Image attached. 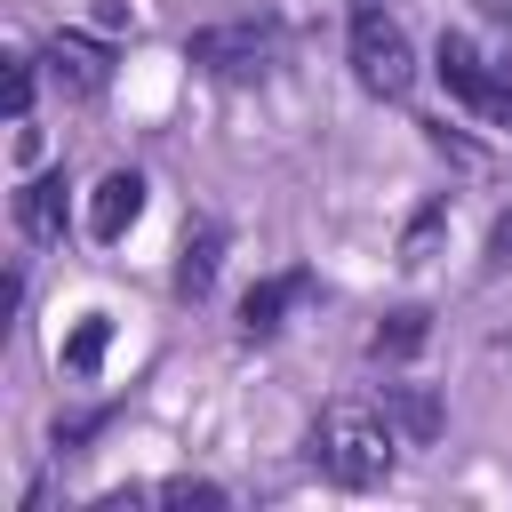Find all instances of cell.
Returning <instances> with one entry per match:
<instances>
[{
    "instance_id": "ac0fdd59",
    "label": "cell",
    "mask_w": 512,
    "mask_h": 512,
    "mask_svg": "<svg viewBox=\"0 0 512 512\" xmlns=\"http://www.w3.org/2000/svg\"><path fill=\"white\" fill-rule=\"evenodd\" d=\"M480 8H488V24H504V32H512V0H480Z\"/></svg>"
},
{
    "instance_id": "5bb4252c",
    "label": "cell",
    "mask_w": 512,
    "mask_h": 512,
    "mask_svg": "<svg viewBox=\"0 0 512 512\" xmlns=\"http://www.w3.org/2000/svg\"><path fill=\"white\" fill-rule=\"evenodd\" d=\"M144 504H200V512H216L224 488L216 480H160V488H144Z\"/></svg>"
},
{
    "instance_id": "d6986e66",
    "label": "cell",
    "mask_w": 512,
    "mask_h": 512,
    "mask_svg": "<svg viewBox=\"0 0 512 512\" xmlns=\"http://www.w3.org/2000/svg\"><path fill=\"white\" fill-rule=\"evenodd\" d=\"M352 16H392V0H352Z\"/></svg>"
},
{
    "instance_id": "4fadbf2b",
    "label": "cell",
    "mask_w": 512,
    "mask_h": 512,
    "mask_svg": "<svg viewBox=\"0 0 512 512\" xmlns=\"http://www.w3.org/2000/svg\"><path fill=\"white\" fill-rule=\"evenodd\" d=\"M104 344H112V320H104V312H80V328L64 336V368H72V376H96Z\"/></svg>"
},
{
    "instance_id": "30bf717a",
    "label": "cell",
    "mask_w": 512,
    "mask_h": 512,
    "mask_svg": "<svg viewBox=\"0 0 512 512\" xmlns=\"http://www.w3.org/2000/svg\"><path fill=\"white\" fill-rule=\"evenodd\" d=\"M216 264H224V232L216 224H200V232H184V248H176V296H208L216 288Z\"/></svg>"
},
{
    "instance_id": "9a60e30c",
    "label": "cell",
    "mask_w": 512,
    "mask_h": 512,
    "mask_svg": "<svg viewBox=\"0 0 512 512\" xmlns=\"http://www.w3.org/2000/svg\"><path fill=\"white\" fill-rule=\"evenodd\" d=\"M32 96H40V72H32V56H16V64H8V120H16V128L32 120Z\"/></svg>"
},
{
    "instance_id": "277c9868",
    "label": "cell",
    "mask_w": 512,
    "mask_h": 512,
    "mask_svg": "<svg viewBox=\"0 0 512 512\" xmlns=\"http://www.w3.org/2000/svg\"><path fill=\"white\" fill-rule=\"evenodd\" d=\"M352 80L368 96H408L416 88V48L392 16H352Z\"/></svg>"
},
{
    "instance_id": "52a82bcc",
    "label": "cell",
    "mask_w": 512,
    "mask_h": 512,
    "mask_svg": "<svg viewBox=\"0 0 512 512\" xmlns=\"http://www.w3.org/2000/svg\"><path fill=\"white\" fill-rule=\"evenodd\" d=\"M304 296H312L304 272H272V280H256V288L240 296V336H272V328L288 320V304H304Z\"/></svg>"
},
{
    "instance_id": "3957f363",
    "label": "cell",
    "mask_w": 512,
    "mask_h": 512,
    "mask_svg": "<svg viewBox=\"0 0 512 512\" xmlns=\"http://www.w3.org/2000/svg\"><path fill=\"white\" fill-rule=\"evenodd\" d=\"M432 72H440V88L464 104V112H480L488 128H512V72H496L464 32H440V56H432Z\"/></svg>"
},
{
    "instance_id": "7a4b0ae2",
    "label": "cell",
    "mask_w": 512,
    "mask_h": 512,
    "mask_svg": "<svg viewBox=\"0 0 512 512\" xmlns=\"http://www.w3.org/2000/svg\"><path fill=\"white\" fill-rule=\"evenodd\" d=\"M184 64L208 72V80H264V72L280 64V32L256 24V16H240V24H200V32L184 40Z\"/></svg>"
},
{
    "instance_id": "8fae6325",
    "label": "cell",
    "mask_w": 512,
    "mask_h": 512,
    "mask_svg": "<svg viewBox=\"0 0 512 512\" xmlns=\"http://www.w3.org/2000/svg\"><path fill=\"white\" fill-rule=\"evenodd\" d=\"M424 336H432V312H392V320L368 336V360H376V368H384V360H416Z\"/></svg>"
},
{
    "instance_id": "2e32d148",
    "label": "cell",
    "mask_w": 512,
    "mask_h": 512,
    "mask_svg": "<svg viewBox=\"0 0 512 512\" xmlns=\"http://www.w3.org/2000/svg\"><path fill=\"white\" fill-rule=\"evenodd\" d=\"M104 416H112V408H88V416H56V448H80V440H96V432H104Z\"/></svg>"
},
{
    "instance_id": "e0dca14e",
    "label": "cell",
    "mask_w": 512,
    "mask_h": 512,
    "mask_svg": "<svg viewBox=\"0 0 512 512\" xmlns=\"http://www.w3.org/2000/svg\"><path fill=\"white\" fill-rule=\"evenodd\" d=\"M488 264H496V272H512V208L488 224Z\"/></svg>"
},
{
    "instance_id": "5b68a950",
    "label": "cell",
    "mask_w": 512,
    "mask_h": 512,
    "mask_svg": "<svg viewBox=\"0 0 512 512\" xmlns=\"http://www.w3.org/2000/svg\"><path fill=\"white\" fill-rule=\"evenodd\" d=\"M40 64H48V80H56L64 96H104V80H112V48L88 40V32H56V40L40 48Z\"/></svg>"
},
{
    "instance_id": "9c48e42d",
    "label": "cell",
    "mask_w": 512,
    "mask_h": 512,
    "mask_svg": "<svg viewBox=\"0 0 512 512\" xmlns=\"http://www.w3.org/2000/svg\"><path fill=\"white\" fill-rule=\"evenodd\" d=\"M376 408H384V424H392L408 448H424V440L440 432V400H432L424 384H384V392H376Z\"/></svg>"
},
{
    "instance_id": "ba28073f",
    "label": "cell",
    "mask_w": 512,
    "mask_h": 512,
    "mask_svg": "<svg viewBox=\"0 0 512 512\" xmlns=\"http://www.w3.org/2000/svg\"><path fill=\"white\" fill-rule=\"evenodd\" d=\"M16 224H24V240H64V168H48V176H32L24 192H16Z\"/></svg>"
},
{
    "instance_id": "6da1fadb",
    "label": "cell",
    "mask_w": 512,
    "mask_h": 512,
    "mask_svg": "<svg viewBox=\"0 0 512 512\" xmlns=\"http://www.w3.org/2000/svg\"><path fill=\"white\" fill-rule=\"evenodd\" d=\"M304 448H312V464H320L336 488H376V480H392V448H400V432L384 424V408L328 400V408L312 416Z\"/></svg>"
},
{
    "instance_id": "7c38bea8",
    "label": "cell",
    "mask_w": 512,
    "mask_h": 512,
    "mask_svg": "<svg viewBox=\"0 0 512 512\" xmlns=\"http://www.w3.org/2000/svg\"><path fill=\"white\" fill-rule=\"evenodd\" d=\"M448 240V200H424L416 216H408V232H400V264L416 272V264H432V248Z\"/></svg>"
},
{
    "instance_id": "8992f818",
    "label": "cell",
    "mask_w": 512,
    "mask_h": 512,
    "mask_svg": "<svg viewBox=\"0 0 512 512\" xmlns=\"http://www.w3.org/2000/svg\"><path fill=\"white\" fill-rule=\"evenodd\" d=\"M136 216H144V176H136V168H112V176L96 184V200H88V240L112 248V240H128Z\"/></svg>"
}]
</instances>
